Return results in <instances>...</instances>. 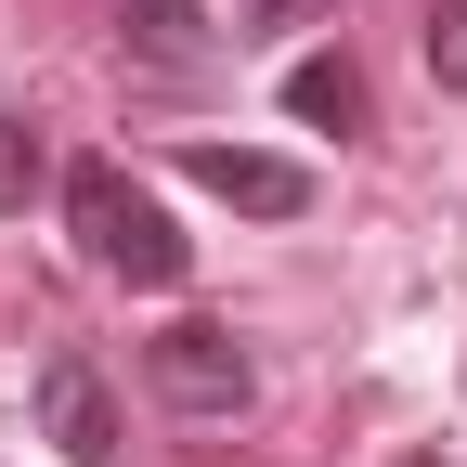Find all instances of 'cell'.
Listing matches in <instances>:
<instances>
[{"label":"cell","instance_id":"obj_9","mask_svg":"<svg viewBox=\"0 0 467 467\" xmlns=\"http://www.w3.org/2000/svg\"><path fill=\"white\" fill-rule=\"evenodd\" d=\"M337 0H247V39H285V26H325Z\"/></svg>","mask_w":467,"mask_h":467},{"label":"cell","instance_id":"obj_7","mask_svg":"<svg viewBox=\"0 0 467 467\" xmlns=\"http://www.w3.org/2000/svg\"><path fill=\"white\" fill-rule=\"evenodd\" d=\"M39 182H52V156H39V117H0V221H14Z\"/></svg>","mask_w":467,"mask_h":467},{"label":"cell","instance_id":"obj_10","mask_svg":"<svg viewBox=\"0 0 467 467\" xmlns=\"http://www.w3.org/2000/svg\"><path fill=\"white\" fill-rule=\"evenodd\" d=\"M416 467H441V454H416Z\"/></svg>","mask_w":467,"mask_h":467},{"label":"cell","instance_id":"obj_1","mask_svg":"<svg viewBox=\"0 0 467 467\" xmlns=\"http://www.w3.org/2000/svg\"><path fill=\"white\" fill-rule=\"evenodd\" d=\"M66 221H78V247H91L117 285H182V273H195V247L169 234V208H156L117 156H78V169H66Z\"/></svg>","mask_w":467,"mask_h":467},{"label":"cell","instance_id":"obj_3","mask_svg":"<svg viewBox=\"0 0 467 467\" xmlns=\"http://www.w3.org/2000/svg\"><path fill=\"white\" fill-rule=\"evenodd\" d=\"M39 441L66 467H117V389H104V364H78V350L39 364Z\"/></svg>","mask_w":467,"mask_h":467},{"label":"cell","instance_id":"obj_5","mask_svg":"<svg viewBox=\"0 0 467 467\" xmlns=\"http://www.w3.org/2000/svg\"><path fill=\"white\" fill-rule=\"evenodd\" d=\"M117 39H130V66H156V78H195L208 66V0H130V14H117Z\"/></svg>","mask_w":467,"mask_h":467},{"label":"cell","instance_id":"obj_8","mask_svg":"<svg viewBox=\"0 0 467 467\" xmlns=\"http://www.w3.org/2000/svg\"><path fill=\"white\" fill-rule=\"evenodd\" d=\"M429 78L467 91V0H429Z\"/></svg>","mask_w":467,"mask_h":467},{"label":"cell","instance_id":"obj_2","mask_svg":"<svg viewBox=\"0 0 467 467\" xmlns=\"http://www.w3.org/2000/svg\"><path fill=\"white\" fill-rule=\"evenodd\" d=\"M143 377H156V402H182V416H247L260 402V364H247L234 325H169L143 350Z\"/></svg>","mask_w":467,"mask_h":467},{"label":"cell","instance_id":"obj_6","mask_svg":"<svg viewBox=\"0 0 467 467\" xmlns=\"http://www.w3.org/2000/svg\"><path fill=\"white\" fill-rule=\"evenodd\" d=\"M285 117H299V130H364V66H350V52L285 66Z\"/></svg>","mask_w":467,"mask_h":467},{"label":"cell","instance_id":"obj_4","mask_svg":"<svg viewBox=\"0 0 467 467\" xmlns=\"http://www.w3.org/2000/svg\"><path fill=\"white\" fill-rule=\"evenodd\" d=\"M182 182H208L221 208H247V221H299L312 208V169L299 156H260V143H182Z\"/></svg>","mask_w":467,"mask_h":467}]
</instances>
